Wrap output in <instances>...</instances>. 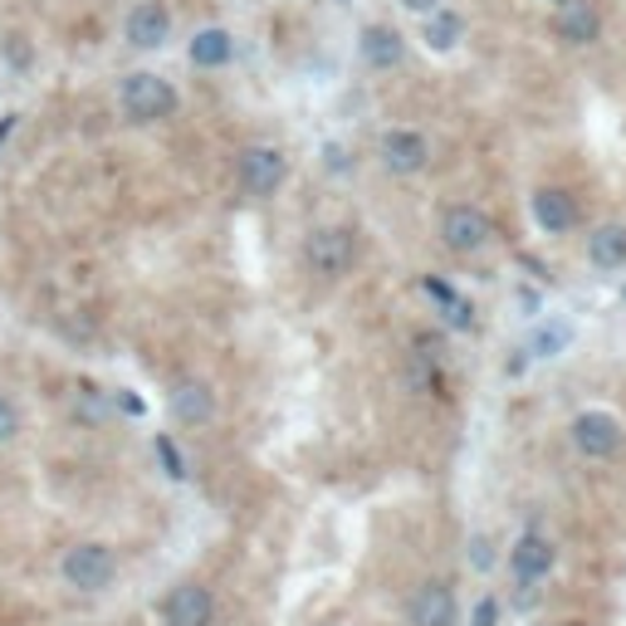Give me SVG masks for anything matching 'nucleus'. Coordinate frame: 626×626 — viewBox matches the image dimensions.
<instances>
[{
    "mask_svg": "<svg viewBox=\"0 0 626 626\" xmlns=\"http://www.w3.org/2000/svg\"><path fill=\"white\" fill-rule=\"evenodd\" d=\"M568 441H572V451H578L582 461H617L622 445H626V431H622V421L612 411L588 406V411H578L568 421Z\"/></svg>",
    "mask_w": 626,
    "mask_h": 626,
    "instance_id": "nucleus-1",
    "label": "nucleus"
},
{
    "mask_svg": "<svg viewBox=\"0 0 626 626\" xmlns=\"http://www.w3.org/2000/svg\"><path fill=\"white\" fill-rule=\"evenodd\" d=\"M529 626H548V622H529Z\"/></svg>",
    "mask_w": 626,
    "mask_h": 626,
    "instance_id": "nucleus-28",
    "label": "nucleus"
},
{
    "mask_svg": "<svg viewBox=\"0 0 626 626\" xmlns=\"http://www.w3.org/2000/svg\"><path fill=\"white\" fill-rule=\"evenodd\" d=\"M529 211H534V225L544 235H568L572 225L582 221L578 196L563 192V186H538V192L529 196Z\"/></svg>",
    "mask_w": 626,
    "mask_h": 626,
    "instance_id": "nucleus-9",
    "label": "nucleus"
},
{
    "mask_svg": "<svg viewBox=\"0 0 626 626\" xmlns=\"http://www.w3.org/2000/svg\"><path fill=\"white\" fill-rule=\"evenodd\" d=\"M548 5H568V0H548Z\"/></svg>",
    "mask_w": 626,
    "mask_h": 626,
    "instance_id": "nucleus-27",
    "label": "nucleus"
},
{
    "mask_svg": "<svg viewBox=\"0 0 626 626\" xmlns=\"http://www.w3.org/2000/svg\"><path fill=\"white\" fill-rule=\"evenodd\" d=\"M172 39V10L162 0H142L128 15V45L132 49H162Z\"/></svg>",
    "mask_w": 626,
    "mask_h": 626,
    "instance_id": "nucleus-12",
    "label": "nucleus"
},
{
    "mask_svg": "<svg viewBox=\"0 0 626 626\" xmlns=\"http://www.w3.org/2000/svg\"><path fill=\"white\" fill-rule=\"evenodd\" d=\"M378 156L392 176H416V172H426V162H431V142H426V132H416V128H392V132H382Z\"/></svg>",
    "mask_w": 626,
    "mask_h": 626,
    "instance_id": "nucleus-8",
    "label": "nucleus"
},
{
    "mask_svg": "<svg viewBox=\"0 0 626 626\" xmlns=\"http://www.w3.org/2000/svg\"><path fill=\"white\" fill-rule=\"evenodd\" d=\"M118 103H123V113H128L132 123H162V118H172L182 98H176V89L162 74H148V69H142V74L123 79Z\"/></svg>",
    "mask_w": 626,
    "mask_h": 626,
    "instance_id": "nucleus-2",
    "label": "nucleus"
},
{
    "mask_svg": "<svg viewBox=\"0 0 626 626\" xmlns=\"http://www.w3.org/2000/svg\"><path fill=\"white\" fill-rule=\"evenodd\" d=\"M421 294L441 304V313H445V323H451V328H461V333L475 328V309H470V299H461V289H455V285H445V279L426 275V279H421Z\"/></svg>",
    "mask_w": 626,
    "mask_h": 626,
    "instance_id": "nucleus-18",
    "label": "nucleus"
},
{
    "mask_svg": "<svg viewBox=\"0 0 626 626\" xmlns=\"http://www.w3.org/2000/svg\"><path fill=\"white\" fill-rule=\"evenodd\" d=\"M553 568H558V548H553V538L538 534V529H524V534L514 538V548H509V572H514V582L519 588H538Z\"/></svg>",
    "mask_w": 626,
    "mask_h": 626,
    "instance_id": "nucleus-4",
    "label": "nucleus"
},
{
    "mask_svg": "<svg viewBox=\"0 0 626 626\" xmlns=\"http://www.w3.org/2000/svg\"><path fill=\"white\" fill-rule=\"evenodd\" d=\"M622 299H626V289H622Z\"/></svg>",
    "mask_w": 626,
    "mask_h": 626,
    "instance_id": "nucleus-29",
    "label": "nucleus"
},
{
    "mask_svg": "<svg viewBox=\"0 0 626 626\" xmlns=\"http://www.w3.org/2000/svg\"><path fill=\"white\" fill-rule=\"evenodd\" d=\"M441 240L451 255H479L495 240V225H489V216L479 206H451L441 216Z\"/></svg>",
    "mask_w": 626,
    "mask_h": 626,
    "instance_id": "nucleus-5",
    "label": "nucleus"
},
{
    "mask_svg": "<svg viewBox=\"0 0 626 626\" xmlns=\"http://www.w3.org/2000/svg\"><path fill=\"white\" fill-rule=\"evenodd\" d=\"M285 172H289V156L279 148L255 142V148L240 152V186H245L250 196H275L279 186H285Z\"/></svg>",
    "mask_w": 626,
    "mask_h": 626,
    "instance_id": "nucleus-7",
    "label": "nucleus"
},
{
    "mask_svg": "<svg viewBox=\"0 0 626 626\" xmlns=\"http://www.w3.org/2000/svg\"><path fill=\"white\" fill-rule=\"evenodd\" d=\"M499 622V602L495 598H479L475 602V617H470V626H495Z\"/></svg>",
    "mask_w": 626,
    "mask_h": 626,
    "instance_id": "nucleus-23",
    "label": "nucleus"
},
{
    "mask_svg": "<svg viewBox=\"0 0 626 626\" xmlns=\"http://www.w3.org/2000/svg\"><path fill=\"white\" fill-rule=\"evenodd\" d=\"M113 572H118V563H113V548L103 544H74L65 553V582L79 592H103Z\"/></svg>",
    "mask_w": 626,
    "mask_h": 626,
    "instance_id": "nucleus-6",
    "label": "nucleus"
},
{
    "mask_svg": "<svg viewBox=\"0 0 626 626\" xmlns=\"http://www.w3.org/2000/svg\"><path fill=\"white\" fill-rule=\"evenodd\" d=\"M455 588L441 578L421 582V588L411 592V602H406V617H411V626H455Z\"/></svg>",
    "mask_w": 626,
    "mask_h": 626,
    "instance_id": "nucleus-11",
    "label": "nucleus"
},
{
    "mask_svg": "<svg viewBox=\"0 0 626 626\" xmlns=\"http://www.w3.org/2000/svg\"><path fill=\"white\" fill-rule=\"evenodd\" d=\"M421 39H426V49H436V55H451L455 45L465 39V20L455 15V10H431L426 15V25H421Z\"/></svg>",
    "mask_w": 626,
    "mask_h": 626,
    "instance_id": "nucleus-19",
    "label": "nucleus"
},
{
    "mask_svg": "<svg viewBox=\"0 0 626 626\" xmlns=\"http://www.w3.org/2000/svg\"><path fill=\"white\" fill-rule=\"evenodd\" d=\"M186 55H192L196 69H221V65H231V55H235V35L231 30H221V25L196 30V39H192Z\"/></svg>",
    "mask_w": 626,
    "mask_h": 626,
    "instance_id": "nucleus-17",
    "label": "nucleus"
},
{
    "mask_svg": "<svg viewBox=\"0 0 626 626\" xmlns=\"http://www.w3.org/2000/svg\"><path fill=\"white\" fill-rule=\"evenodd\" d=\"M553 35L563 39V45H592V39L602 35V10L592 5V0H568V5H558V20H553Z\"/></svg>",
    "mask_w": 626,
    "mask_h": 626,
    "instance_id": "nucleus-13",
    "label": "nucleus"
},
{
    "mask_svg": "<svg viewBox=\"0 0 626 626\" xmlns=\"http://www.w3.org/2000/svg\"><path fill=\"white\" fill-rule=\"evenodd\" d=\"M156 455H162L166 475H172V479H186V461H182V451L172 445V436H156Z\"/></svg>",
    "mask_w": 626,
    "mask_h": 626,
    "instance_id": "nucleus-21",
    "label": "nucleus"
},
{
    "mask_svg": "<svg viewBox=\"0 0 626 626\" xmlns=\"http://www.w3.org/2000/svg\"><path fill=\"white\" fill-rule=\"evenodd\" d=\"M470 563H475V568H489V563H495V548H489V538H485V534L470 538Z\"/></svg>",
    "mask_w": 626,
    "mask_h": 626,
    "instance_id": "nucleus-24",
    "label": "nucleus"
},
{
    "mask_svg": "<svg viewBox=\"0 0 626 626\" xmlns=\"http://www.w3.org/2000/svg\"><path fill=\"white\" fill-rule=\"evenodd\" d=\"M172 416L182 426H206L216 416V396L206 382H176V392H172Z\"/></svg>",
    "mask_w": 626,
    "mask_h": 626,
    "instance_id": "nucleus-15",
    "label": "nucleus"
},
{
    "mask_svg": "<svg viewBox=\"0 0 626 626\" xmlns=\"http://www.w3.org/2000/svg\"><path fill=\"white\" fill-rule=\"evenodd\" d=\"M588 265L598 269V275H617V269H626V225L622 221H607L588 235Z\"/></svg>",
    "mask_w": 626,
    "mask_h": 626,
    "instance_id": "nucleus-14",
    "label": "nucleus"
},
{
    "mask_svg": "<svg viewBox=\"0 0 626 626\" xmlns=\"http://www.w3.org/2000/svg\"><path fill=\"white\" fill-rule=\"evenodd\" d=\"M304 255H309L313 275L338 279V275H348L352 259H358V240H352V231H343V225H318V231L309 235Z\"/></svg>",
    "mask_w": 626,
    "mask_h": 626,
    "instance_id": "nucleus-3",
    "label": "nucleus"
},
{
    "mask_svg": "<svg viewBox=\"0 0 626 626\" xmlns=\"http://www.w3.org/2000/svg\"><path fill=\"white\" fill-rule=\"evenodd\" d=\"M358 45H362V59H368L372 69H396L406 59V39L396 35L392 25H368Z\"/></svg>",
    "mask_w": 626,
    "mask_h": 626,
    "instance_id": "nucleus-16",
    "label": "nucleus"
},
{
    "mask_svg": "<svg viewBox=\"0 0 626 626\" xmlns=\"http://www.w3.org/2000/svg\"><path fill=\"white\" fill-rule=\"evenodd\" d=\"M162 622L166 626H211L216 622L211 588H201V582H182V588H172L166 592V602H162Z\"/></svg>",
    "mask_w": 626,
    "mask_h": 626,
    "instance_id": "nucleus-10",
    "label": "nucleus"
},
{
    "mask_svg": "<svg viewBox=\"0 0 626 626\" xmlns=\"http://www.w3.org/2000/svg\"><path fill=\"white\" fill-rule=\"evenodd\" d=\"M406 10H416V15H431V10H441V0H402Z\"/></svg>",
    "mask_w": 626,
    "mask_h": 626,
    "instance_id": "nucleus-25",
    "label": "nucleus"
},
{
    "mask_svg": "<svg viewBox=\"0 0 626 626\" xmlns=\"http://www.w3.org/2000/svg\"><path fill=\"white\" fill-rule=\"evenodd\" d=\"M10 128H15V118H0V142L10 138Z\"/></svg>",
    "mask_w": 626,
    "mask_h": 626,
    "instance_id": "nucleus-26",
    "label": "nucleus"
},
{
    "mask_svg": "<svg viewBox=\"0 0 626 626\" xmlns=\"http://www.w3.org/2000/svg\"><path fill=\"white\" fill-rule=\"evenodd\" d=\"M568 338H572L568 323H544V328H534V338H529V352H534V358H558V352L568 348Z\"/></svg>",
    "mask_w": 626,
    "mask_h": 626,
    "instance_id": "nucleus-20",
    "label": "nucleus"
},
{
    "mask_svg": "<svg viewBox=\"0 0 626 626\" xmlns=\"http://www.w3.org/2000/svg\"><path fill=\"white\" fill-rule=\"evenodd\" d=\"M15 431H20V411H15V402H10V396H0V445L15 441Z\"/></svg>",
    "mask_w": 626,
    "mask_h": 626,
    "instance_id": "nucleus-22",
    "label": "nucleus"
}]
</instances>
